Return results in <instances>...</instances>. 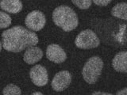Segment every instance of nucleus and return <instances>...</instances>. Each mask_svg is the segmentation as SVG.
I'll list each match as a JSON object with an SVG mask.
<instances>
[{
  "label": "nucleus",
  "instance_id": "obj_13",
  "mask_svg": "<svg viewBox=\"0 0 127 95\" xmlns=\"http://www.w3.org/2000/svg\"><path fill=\"white\" fill-rule=\"evenodd\" d=\"M2 93L3 95H22L20 88L14 84H9L4 87Z\"/></svg>",
  "mask_w": 127,
  "mask_h": 95
},
{
  "label": "nucleus",
  "instance_id": "obj_5",
  "mask_svg": "<svg viewBox=\"0 0 127 95\" xmlns=\"http://www.w3.org/2000/svg\"><path fill=\"white\" fill-rule=\"evenodd\" d=\"M46 19L44 14L39 10H33L26 16L25 24L31 31L41 30L45 25Z\"/></svg>",
  "mask_w": 127,
  "mask_h": 95
},
{
  "label": "nucleus",
  "instance_id": "obj_19",
  "mask_svg": "<svg viewBox=\"0 0 127 95\" xmlns=\"http://www.w3.org/2000/svg\"><path fill=\"white\" fill-rule=\"evenodd\" d=\"M31 95H44L43 94H41V92H34Z\"/></svg>",
  "mask_w": 127,
  "mask_h": 95
},
{
  "label": "nucleus",
  "instance_id": "obj_6",
  "mask_svg": "<svg viewBox=\"0 0 127 95\" xmlns=\"http://www.w3.org/2000/svg\"><path fill=\"white\" fill-rule=\"evenodd\" d=\"M30 75L32 82L37 86H44L48 83L49 75L47 70L42 65H35L31 68Z\"/></svg>",
  "mask_w": 127,
  "mask_h": 95
},
{
  "label": "nucleus",
  "instance_id": "obj_16",
  "mask_svg": "<svg viewBox=\"0 0 127 95\" xmlns=\"http://www.w3.org/2000/svg\"><path fill=\"white\" fill-rule=\"evenodd\" d=\"M93 2L97 6H107L108 4L111 2L110 0H105V1H101V0H94Z\"/></svg>",
  "mask_w": 127,
  "mask_h": 95
},
{
  "label": "nucleus",
  "instance_id": "obj_1",
  "mask_svg": "<svg viewBox=\"0 0 127 95\" xmlns=\"http://www.w3.org/2000/svg\"><path fill=\"white\" fill-rule=\"evenodd\" d=\"M2 44L5 50L12 52H19L26 48H29L37 45L38 37L33 31L18 25L3 31Z\"/></svg>",
  "mask_w": 127,
  "mask_h": 95
},
{
  "label": "nucleus",
  "instance_id": "obj_4",
  "mask_svg": "<svg viewBox=\"0 0 127 95\" xmlns=\"http://www.w3.org/2000/svg\"><path fill=\"white\" fill-rule=\"evenodd\" d=\"M75 44L79 48L90 49L97 48L100 44V41L92 30L85 29L78 34L75 40Z\"/></svg>",
  "mask_w": 127,
  "mask_h": 95
},
{
  "label": "nucleus",
  "instance_id": "obj_7",
  "mask_svg": "<svg viewBox=\"0 0 127 95\" xmlns=\"http://www.w3.org/2000/svg\"><path fill=\"white\" fill-rule=\"evenodd\" d=\"M71 82V75L69 71H61L55 74L52 81V87L57 92L63 91L68 87Z\"/></svg>",
  "mask_w": 127,
  "mask_h": 95
},
{
  "label": "nucleus",
  "instance_id": "obj_10",
  "mask_svg": "<svg viewBox=\"0 0 127 95\" xmlns=\"http://www.w3.org/2000/svg\"><path fill=\"white\" fill-rule=\"evenodd\" d=\"M112 65L115 71L127 73V51H121L115 55Z\"/></svg>",
  "mask_w": 127,
  "mask_h": 95
},
{
  "label": "nucleus",
  "instance_id": "obj_2",
  "mask_svg": "<svg viewBox=\"0 0 127 95\" xmlns=\"http://www.w3.org/2000/svg\"><path fill=\"white\" fill-rule=\"evenodd\" d=\"M53 20L58 27L70 32L78 26L79 20L75 12L67 6H60L53 10Z\"/></svg>",
  "mask_w": 127,
  "mask_h": 95
},
{
  "label": "nucleus",
  "instance_id": "obj_18",
  "mask_svg": "<svg viewBox=\"0 0 127 95\" xmlns=\"http://www.w3.org/2000/svg\"><path fill=\"white\" fill-rule=\"evenodd\" d=\"M91 95H113L109 93H105V92H100V91H95Z\"/></svg>",
  "mask_w": 127,
  "mask_h": 95
},
{
  "label": "nucleus",
  "instance_id": "obj_17",
  "mask_svg": "<svg viewBox=\"0 0 127 95\" xmlns=\"http://www.w3.org/2000/svg\"><path fill=\"white\" fill-rule=\"evenodd\" d=\"M116 95H127V87L121 90H119L118 92H117Z\"/></svg>",
  "mask_w": 127,
  "mask_h": 95
},
{
  "label": "nucleus",
  "instance_id": "obj_12",
  "mask_svg": "<svg viewBox=\"0 0 127 95\" xmlns=\"http://www.w3.org/2000/svg\"><path fill=\"white\" fill-rule=\"evenodd\" d=\"M111 14L115 18L127 21V3L120 2L116 4L112 8Z\"/></svg>",
  "mask_w": 127,
  "mask_h": 95
},
{
  "label": "nucleus",
  "instance_id": "obj_3",
  "mask_svg": "<svg viewBox=\"0 0 127 95\" xmlns=\"http://www.w3.org/2000/svg\"><path fill=\"white\" fill-rule=\"evenodd\" d=\"M103 67V62L98 56L91 57L83 68V79L89 84H94L100 76Z\"/></svg>",
  "mask_w": 127,
  "mask_h": 95
},
{
  "label": "nucleus",
  "instance_id": "obj_8",
  "mask_svg": "<svg viewBox=\"0 0 127 95\" xmlns=\"http://www.w3.org/2000/svg\"><path fill=\"white\" fill-rule=\"evenodd\" d=\"M46 56L51 62L61 63L65 61L67 55L62 48L56 44H52L48 46L46 49Z\"/></svg>",
  "mask_w": 127,
  "mask_h": 95
},
{
  "label": "nucleus",
  "instance_id": "obj_14",
  "mask_svg": "<svg viewBox=\"0 0 127 95\" xmlns=\"http://www.w3.org/2000/svg\"><path fill=\"white\" fill-rule=\"evenodd\" d=\"M11 18L4 11H0V28L6 29L11 24Z\"/></svg>",
  "mask_w": 127,
  "mask_h": 95
},
{
  "label": "nucleus",
  "instance_id": "obj_15",
  "mask_svg": "<svg viewBox=\"0 0 127 95\" xmlns=\"http://www.w3.org/2000/svg\"><path fill=\"white\" fill-rule=\"evenodd\" d=\"M71 2H72L73 4H75V6L81 10L88 9V8L91 6V3H92V2L90 1V0H83V1H79V0L75 1V0H72Z\"/></svg>",
  "mask_w": 127,
  "mask_h": 95
},
{
  "label": "nucleus",
  "instance_id": "obj_9",
  "mask_svg": "<svg viewBox=\"0 0 127 95\" xmlns=\"http://www.w3.org/2000/svg\"><path fill=\"white\" fill-rule=\"evenodd\" d=\"M43 56V51L38 47H30L26 50V52L24 53L23 59L28 64H34Z\"/></svg>",
  "mask_w": 127,
  "mask_h": 95
},
{
  "label": "nucleus",
  "instance_id": "obj_11",
  "mask_svg": "<svg viewBox=\"0 0 127 95\" xmlns=\"http://www.w3.org/2000/svg\"><path fill=\"white\" fill-rule=\"evenodd\" d=\"M1 9L10 14H17L22 9V3L18 0H2L0 2Z\"/></svg>",
  "mask_w": 127,
  "mask_h": 95
}]
</instances>
